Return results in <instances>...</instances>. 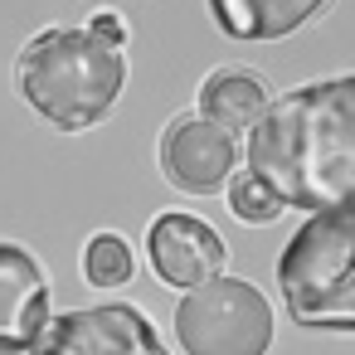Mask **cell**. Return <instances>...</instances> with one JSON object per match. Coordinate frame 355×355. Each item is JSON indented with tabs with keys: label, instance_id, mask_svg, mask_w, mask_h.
Here are the masks:
<instances>
[{
	"label": "cell",
	"instance_id": "obj_1",
	"mask_svg": "<svg viewBox=\"0 0 355 355\" xmlns=\"http://www.w3.org/2000/svg\"><path fill=\"white\" fill-rule=\"evenodd\" d=\"M243 166L282 200V209L355 205V73L287 88L248 127Z\"/></svg>",
	"mask_w": 355,
	"mask_h": 355
},
{
	"label": "cell",
	"instance_id": "obj_2",
	"mask_svg": "<svg viewBox=\"0 0 355 355\" xmlns=\"http://www.w3.org/2000/svg\"><path fill=\"white\" fill-rule=\"evenodd\" d=\"M10 78L20 103L44 127L78 137L112 117L127 93L132 64L127 49L98 40L88 25H44L20 44Z\"/></svg>",
	"mask_w": 355,
	"mask_h": 355
},
{
	"label": "cell",
	"instance_id": "obj_3",
	"mask_svg": "<svg viewBox=\"0 0 355 355\" xmlns=\"http://www.w3.org/2000/svg\"><path fill=\"white\" fill-rule=\"evenodd\" d=\"M282 311L302 331L355 336V205L316 209L277 253Z\"/></svg>",
	"mask_w": 355,
	"mask_h": 355
},
{
	"label": "cell",
	"instance_id": "obj_4",
	"mask_svg": "<svg viewBox=\"0 0 355 355\" xmlns=\"http://www.w3.org/2000/svg\"><path fill=\"white\" fill-rule=\"evenodd\" d=\"M171 331L185 355H268L277 311L258 282L219 272L180 292Z\"/></svg>",
	"mask_w": 355,
	"mask_h": 355
},
{
	"label": "cell",
	"instance_id": "obj_5",
	"mask_svg": "<svg viewBox=\"0 0 355 355\" xmlns=\"http://www.w3.org/2000/svg\"><path fill=\"white\" fill-rule=\"evenodd\" d=\"M25 355H175V350L166 345V336L141 306L98 302L49 316Z\"/></svg>",
	"mask_w": 355,
	"mask_h": 355
},
{
	"label": "cell",
	"instance_id": "obj_6",
	"mask_svg": "<svg viewBox=\"0 0 355 355\" xmlns=\"http://www.w3.org/2000/svg\"><path fill=\"white\" fill-rule=\"evenodd\" d=\"M239 137H229L224 127H214L200 112H175L161 137H156V166L166 175V185L175 195H219L229 185V175L239 171Z\"/></svg>",
	"mask_w": 355,
	"mask_h": 355
},
{
	"label": "cell",
	"instance_id": "obj_7",
	"mask_svg": "<svg viewBox=\"0 0 355 355\" xmlns=\"http://www.w3.org/2000/svg\"><path fill=\"white\" fill-rule=\"evenodd\" d=\"M146 263L161 277V287H200L229 268V243L219 229L190 209H161L146 224Z\"/></svg>",
	"mask_w": 355,
	"mask_h": 355
},
{
	"label": "cell",
	"instance_id": "obj_8",
	"mask_svg": "<svg viewBox=\"0 0 355 355\" xmlns=\"http://www.w3.org/2000/svg\"><path fill=\"white\" fill-rule=\"evenodd\" d=\"M49 316H54V287L44 263L25 243L0 239V355H25Z\"/></svg>",
	"mask_w": 355,
	"mask_h": 355
},
{
	"label": "cell",
	"instance_id": "obj_9",
	"mask_svg": "<svg viewBox=\"0 0 355 355\" xmlns=\"http://www.w3.org/2000/svg\"><path fill=\"white\" fill-rule=\"evenodd\" d=\"M205 6L224 40L277 44V40H292L297 30H306L331 0H205Z\"/></svg>",
	"mask_w": 355,
	"mask_h": 355
},
{
	"label": "cell",
	"instance_id": "obj_10",
	"mask_svg": "<svg viewBox=\"0 0 355 355\" xmlns=\"http://www.w3.org/2000/svg\"><path fill=\"white\" fill-rule=\"evenodd\" d=\"M268 103H272V88L248 64H219V69H209L200 78V93H195V112L209 117L214 127H224L229 137H248V127L263 117Z\"/></svg>",
	"mask_w": 355,
	"mask_h": 355
},
{
	"label": "cell",
	"instance_id": "obj_11",
	"mask_svg": "<svg viewBox=\"0 0 355 355\" xmlns=\"http://www.w3.org/2000/svg\"><path fill=\"white\" fill-rule=\"evenodd\" d=\"M78 268H83V282L88 287H103V292H117L137 277V253L132 243L117 234V229H98L83 253H78Z\"/></svg>",
	"mask_w": 355,
	"mask_h": 355
},
{
	"label": "cell",
	"instance_id": "obj_12",
	"mask_svg": "<svg viewBox=\"0 0 355 355\" xmlns=\"http://www.w3.org/2000/svg\"><path fill=\"white\" fill-rule=\"evenodd\" d=\"M224 205H229V214L239 219V224H272V219H282V200L243 166V171H234L229 175V185H224Z\"/></svg>",
	"mask_w": 355,
	"mask_h": 355
},
{
	"label": "cell",
	"instance_id": "obj_13",
	"mask_svg": "<svg viewBox=\"0 0 355 355\" xmlns=\"http://www.w3.org/2000/svg\"><path fill=\"white\" fill-rule=\"evenodd\" d=\"M88 30H93L98 40L117 44V49H127V40H132V25H127V15H117V10H93V15H88Z\"/></svg>",
	"mask_w": 355,
	"mask_h": 355
}]
</instances>
